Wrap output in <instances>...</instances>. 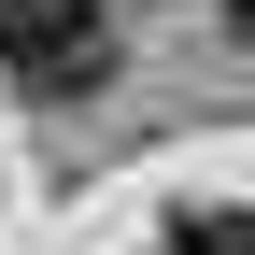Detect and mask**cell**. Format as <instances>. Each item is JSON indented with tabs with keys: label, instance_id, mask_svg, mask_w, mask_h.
<instances>
[{
	"label": "cell",
	"instance_id": "cell-1",
	"mask_svg": "<svg viewBox=\"0 0 255 255\" xmlns=\"http://www.w3.org/2000/svg\"><path fill=\"white\" fill-rule=\"evenodd\" d=\"M0 71L28 100H100L114 85V14L100 0H0Z\"/></svg>",
	"mask_w": 255,
	"mask_h": 255
},
{
	"label": "cell",
	"instance_id": "cell-2",
	"mask_svg": "<svg viewBox=\"0 0 255 255\" xmlns=\"http://www.w3.org/2000/svg\"><path fill=\"white\" fill-rule=\"evenodd\" d=\"M170 255H255V213H170Z\"/></svg>",
	"mask_w": 255,
	"mask_h": 255
},
{
	"label": "cell",
	"instance_id": "cell-3",
	"mask_svg": "<svg viewBox=\"0 0 255 255\" xmlns=\"http://www.w3.org/2000/svg\"><path fill=\"white\" fill-rule=\"evenodd\" d=\"M227 28H241V43H255V0H227Z\"/></svg>",
	"mask_w": 255,
	"mask_h": 255
}]
</instances>
